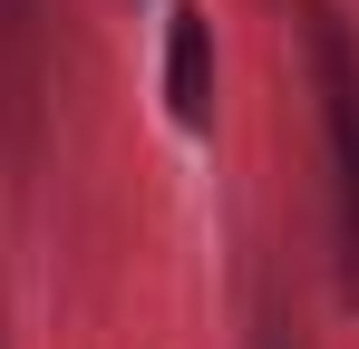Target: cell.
<instances>
[{"label":"cell","instance_id":"obj_1","mask_svg":"<svg viewBox=\"0 0 359 349\" xmlns=\"http://www.w3.org/2000/svg\"><path fill=\"white\" fill-rule=\"evenodd\" d=\"M301 68L330 156V262H340V301L359 310V20L340 0H301Z\"/></svg>","mask_w":359,"mask_h":349},{"label":"cell","instance_id":"obj_2","mask_svg":"<svg viewBox=\"0 0 359 349\" xmlns=\"http://www.w3.org/2000/svg\"><path fill=\"white\" fill-rule=\"evenodd\" d=\"M49 88H59L49 0H0V165L10 174L49 156Z\"/></svg>","mask_w":359,"mask_h":349},{"label":"cell","instance_id":"obj_3","mask_svg":"<svg viewBox=\"0 0 359 349\" xmlns=\"http://www.w3.org/2000/svg\"><path fill=\"white\" fill-rule=\"evenodd\" d=\"M165 116L184 136H214V20L194 0L165 10Z\"/></svg>","mask_w":359,"mask_h":349}]
</instances>
